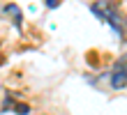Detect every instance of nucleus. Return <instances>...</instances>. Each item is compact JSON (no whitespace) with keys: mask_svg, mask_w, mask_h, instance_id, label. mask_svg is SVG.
<instances>
[{"mask_svg":"<svg viewBox=\"0 0 127 115\" xmlns=\"http://www.w3.org/2000/svg\"><path fill=\"white\" fill-rule=\"evenodd\" d=\"M90 12L95 14L97 19L106 21L111 28H113L116 35L125 37V28H127V21L120 12V5L116 2V0H97V2L90 5Z\"/></svg>","mask_w":127,"mask_h":115,"instance_id":"nucleus-1","label":"nucleus"},{"mask_svg":"<svg viewBox=\"0 0 127 115\" xmlns=\"http://www.w3.org/2000/svg\"><path fill=\"white\" fill-rule=\"evenodd\" d=\"M5 16L12 19V23H14V28H16V30H21V25H23V12H21L14 2L5 5Z\"/></svg>","mask_w":127,"mask_h":115,"instance_id":"nucleus-2","label":"nucleus"},{"mask_svg":"<svg viewBox=\"0 0 127 115\" xmlns=\"http://www.w3.org/2000/svg\"><path fill=\"white\" fill-rule=\"evenodd\" d=\"M127 85V74L123 71V69H116L113 74H111V88L113 90H123Z\"/></svg>","mask_w":127,"mask_h":115,"instance_id":"nucleus-3","label":"nucleus"},{"mask_svg":"<svg viewBox=\"0 0 127 115\" xmlns=\"http://www.w3.org/2000/svg\"><path fill=\"white\" fill-rule=\"evenodd\" d=\"M14 111H16L19 115H28V113H30V106H28V104H19V106H14Z\"/></svg>","mask_w":127,"mask_h":115,"instance_id":"nucleus-4","label":"nucleus"},{"mask_svg":"<svg viewBox=\"0 0 127 115\" xmlns=\"http://www.w3.org/2000/svg\"><path fill=\"white\" fill-rule=\"evenodd\" d=\"M44 5H46L49 9H58V7L63 5V0H44Z\"/></svg>","mask_w":127,"mask_h":115,"instance_id":"nucleus-5","label":"nucleus"},{"mask_svg":"<svg viewBox=\"0 0 127 115\" xmlns=\"http://www.w3.org/2000/svg\"><path fill=\"white\" fill-rule=\"evenodd\" d=\"M7 108H14V101H12V97H9V99L5 97V106H2V113H7Z\"/></svg>","mask_w":127,"mask_h":115,"instance_id":"nucleus-6","label":"nucleus"},{"mask_svg":"<svg viewBox=\"0 0 127 115\" xmlns=\"http://www.w3.org/2000/svg\"><path fill=\"white\" fill-rule=\"evenodd\" d=\"M118 69H123V71H125V74H127V58H125V60H123V62H118Z\"/></svg>","mask_w":127,"mask_h":115,"instance_id":"nucleus-7","label":"nucleus"}]
</instances>
